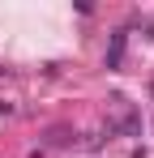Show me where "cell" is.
<instances>
[{
    "label": "cell",
    "instance_id": "cell-1",
    "mask_svg": "<svg viewBox=\"0 0 154 158\" xmlns=\"http://www.w3.org/2000/svg\"><path fill=\"white\" fill-rule=\"evenodd\" d=\"M124 47H128V30H111V43H107V69L111 73L124 64Z\"/></svg>",
    "mask_w": 154,
    "mask_h": 158
},
{
    "label": "cell",
    "instance_id": "cell-2",
    "mask_svg": "<svg viewBox=\"0 0 154 158\" xmlns=\"http://www.w3.org/2000/svg\"><path fill=\"white\" fill-rule=\"evenodd\" d=\"M69 141H77L69 128H51V132H47V145H69Z\"/></svg>",
    "mask_w": 154,
    "mask_h": 158
},
{
    "label": "cell",
    "instance_id": "cell-3",
    "mask_svg": "<svg viewBox=\"0 0 154 158\" xmlns=\"http://www.w3.org/2000/svg\"><path fill=\"white\" fill-rule=\"evenodd\" d=\"M146 30H150V39H154V17H150V22H146Z\"/></svg>",
    "mask_w": 154,
    "mask_h": 158
},
{
    "label": "cell",
    "instance_id": "cell-4",
    "mask_svg": "<svg viewBox=\"0 0 154 158\" xmlns=\"http://www.w3.org/2000/svg\"><path fill=\"white\" fill-rule=\"evenodd\" d=\"M150 90H154V85H150Z\"/></svg>",
    "mask_w": 154,
    "mask_h": 158
}]
</instances>
